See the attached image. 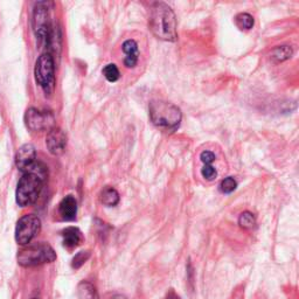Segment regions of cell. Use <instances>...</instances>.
Listing matches in <instances>:
<instances>
[{
  "instance_id": "cell-13",
  "label": "cell",
  "mask_w": 299,
  "mask_h": 299,
  "mask_svg": "<svg viewBox=\"0 0 299 299\" xmlns=\"http://www.w3.org/2000/svg\"><path fill=\"white\" fill-rule=\"evenodd\" d=\"M62 242L67 249H75L83 242L84 237L82 232L76 227H67L62 231Z\"/></svg>"
},
{
  "instance_id": "cell-10",
  "label": "cell",
  "mask_w": 299,
  "mask_h": 299,
  "mask_svg": "<svg viewBox=\"0 0 299 299\" xmlns=\"http://www.w3.org/2000/svg\"><path fill=\"white\" fill-rule=\"evenodd\" d=\"M36 162V151L32 144H25L15 155V165L20 172L27 171Z\"/></svg>"
},
{
  "instance_id": "cell-3",
  "label": "cell",
  "mask_w": 299,
  "mask_h": 299,
  "mask_svg": "<svg viewBox=\"0 0 299 299\" xmlns=\"http://www.w3.org/2000/svg\"><path fill=\"white\" fill-rule=\"evenodd\" d=\"M151 122L159 129L174 132L179 129L182 113L177 105L162 100H153L149 104Z\"/></svg>"
},
{
  "instance_id": "cell-23",
  "label": "cell",
  "mask_w": 299,
  "mask_h": 299,
  "mask_svg": "<svg viewBox=\"0 0 299 299\" xmlns=\"http://www.w3.org/2000/svg\"><path fill=\"white\" fill-rule=\"evenodd\" d=\"M200 159H201L203 165L204 164H213V162H215V154L212 151H203L200 154Z\"/></svg>"
},
{
  "instance_id": "cell-6",
  "label": "cell",
  "mask_w": 299,
  "mask_h": 299,
  "mask_svg": "<svg viewBox=\"0 0 299 299\" xmlns=\"http://www.w3.org/2000/svg\"><path fill=\"white\" fill-rule=\"evenodd\" d=\"M56 260V254L47 243L28 244L18 255V263L25 268L38 267L44 263H52Z\"/></svg>"
},
{
  "instance_id": "cell-24",
  "label": "cell",
  "mask_w": 299,
  "mask_h": 299,
  "mask_svg": "<svg viewBox=\"0 0 299 299\" xmlns=\"http://www.w3.org/2000/svg\"><path fill=\"white\" fill-rule=\"evenodd\" d=\"M111 299H128L125 296H123V294H114L113 297H111Z\"/></svg>"
},
{
  "instance_id": "cell-2",
  "label": "cell",
  "mask_w": 299,
  "mask_h": 299,
  "mask_svg": "<svg viewBox=\"0 0 299 299\" xmlns=\"http://www.w3.org/2000/svg\"><path fill=\"white\" fill-rule=\"evenodd\" d=\"M149 26L155 38L174 42L178 39V22L173 10L163 2L154 3L150 10Z\"/></svg>"
},
{
  "instance_id": "cell-11",
  "label": "cell",
  "mask_w": 299,
  "mask_h": 299,
  "mask_svg": "<svg viewBox=\"0 0 299 299\" xmlns=\"http://www.w3.org/2000/svg\"><path fill=\"white\" fill-rule=\"evenodd\" d=\"M59 214L64 221H74L77 214V201L73 195H67L59 204Z\"/></svg>"
},
{
  "instance_id": "cell-21",
  "label": "cell",
  "mask_w": 299,
  "mask_h": 299,
  "mask_svg": "<svg viewBox=\"0 0 299 299\" xmlns=\"http://www.w3.org/2000/svg\"><path fill=\"white\" fill-rule=\"evenodd\" d=\"M90 252L89 251H80L77 252L72 261V267L74 269H80L85 262L89 260Z\"/></svg>"
},
{
  "instance_id": "cell-12",
  "label": "cell",
  "mask_w": 299,
  "mask_h": 299,
  "mask_svg": "<svg viewBox=\"0 0 299 299\" xmlns=\"http://www.w3.org/2000/svg\"><path fill=\"white\" fill-rule=\"evenodd\" d=\"M123 52L125 53L124 64L126 68H134L138 63L139 60V48L138 43L133 39H129L124 41L122 44Z\"/></svg>"
},
{
  "instance_id": "cell-8",
  "label": "cell",
  "mask_w": 299,
  "mask_h": 299,
  "mask_svg": "<svg viewBox=\"0 0 299 299\" xmlns=\"http://www.w3.org/2000/svg\"><path fill=\"white\" fill-rule=\"evenodd\" d=\"M25 124L28 130L34 132L49 131L55 126V117L51 111H41L39 109L31 108L25 113Z\"/></svg>"
},
{
  "instance_id": "cell-14",
  "label": "cell",
  "mask_w": 299,
  "mask_h": 299,
  "mask_svg": "<svg viewBox=\"0 0 299 299\" xmlns=\"http://www.w3.org/2000/svg\"><path fill=\"white\" fill-rule=\"evenodd\" d=\"M100 201L105 207H114L120 202V193L113 187L106 186L100 193Z\"/></svg>"
},
{
  "instance_id": "cell-4",
  "label": "cell",
  "mask_w": 299,
  "mask_h": 299,
  "mask_svg": "<svg viewBox=\"0 0 299 299\" xmlns=\"http://www.w3.org/2000/svg\"><path fill=\"white\" fill-rule=\"evenodd\" d=\"M35 82L42 89L43 94L51 97L55 91V63L54 57L48 53H42L36 60L34 67Z\"/></svg>"
},
{
  "instance_id": "cell-19",
  "label": "cell",
  "mask_w": 299,
  "mask_h": 299,
  "mask_svg": "<svg viewBox=\"0 0 299 299\" xmlns=\"http://www.w3.org/2000/svg\"><path fill=\"white\" fill-rule=\"evenodd\" d=\"M239 224L243 229H251L256 224L255 215L250 212H243L239 218Z\"/></svg>"
},
{
  "instance_id": "cell-20",
  "label": "cell",
  "mask_w": 299,
  "mask_h": 299,
  "mask_svg": "<svg viewBox=\"0 0 299 299\" xmlns=\"http://www.w3.org/2000/svg\"><path fill=\"white\" fill-rule=\"evenodd\" d=\"M236 187H237V182L233 177L224 178L220 183V191L224 194L233 193V192L236 190Z\"/></svg>"
},
{
  "instance_id": "cell-18",
  "label": "cell",
  "mask_w": 299,
  "mask_h": 299,
  "mask_svg": "<svg viewBox=\"0 0 299 299\" xmlns=\"http://www.w3.org/2000/svg\"><path fill=\"white\" fill-rule=\"evenodd\" d=\"M102 73H103L105 79L108 80L109 82H111V83H113V82H117L121 77L120 69H118V67L114 63L106 64L105 67L103 68V71H102Z\"/></svg>"
},
{
  "instance_id": "cell-1",
  "label": "cell",
  "mask_w": 299,
  "mask_h": 299,
  "mask_svg": "<svg viewBox=\"0 0 299 299\" xmlns=\"http://www.w3.org/2000/svg\"><path fill=\"white\" fill-rule=\"evenodd\" d=\"M48 177L47 167L42 163L35 162L25 171L19 180L15 191V200L20 207H27L35 203L41 194Z\"/></svg>"
},
{
  "instance_id": "cell-17",
  "label": "cell",
  "mask_w": 299,
  "mask_h": 299,
  "mask_svg": "<svg viewBox=\"0 0 299 299\" xmlns=\"http://www.w3.org/2000/svg\"><path fill=\"white\" fill-rule=\"evenodd\" d=\"M235 25L240 30L249 31L251 30L255 25V20L254 16L249 13H239L235 16Z\"/></svg>"
},
{
  "instance_id": "cell-16",
  "label": "cell",
  "mask_w": 299,
  "mask_h": 299,
  "mask_svg": "<svg viewBox=\"0 0 299 299\" xmlns=\"http://www.w3.org/2000/svg\"><path fill=\"white\" fill-rule=\"evenodd\" d=\"M77 297L79 299H98L95 286L89 282H82L77 286Z\"/></svg>"
},
{
  "instance_id": "cell-22",
  "label": "cell",
  "mask_w": 299,
  "mask_h": 299,
  "mask_svg": "<svg viewBox=\"0 0 299 299\" xmlns=\"http://www.w3.org/2000/svg\"><path fill=\"white\" fill-rule=\"evenodd\" d=\"M201 175L206 179V180H214L216 178V175H218V172L214 169V166L212 165V164H204L203 167L201 169Z\"/></svg>"
},
{
  "instance_id": "cell-15",
  "label": "cell",
  "mask_w": 299,
  "mask_h": 299,
  "mask_svg": "<svg viewBox=\"0 0 299 299\" xmlns=\"http://www.w3.org/2000/svg\"><path fill=\"white\" fill-rule=\"evenodd\" d=\"M293 54V49L291 46H288V44H283V46H277L275 47L270 53V60L272 61L273 63H281L284 62V61L291 59Z\"/></svg>"
},
{
  "instance_id": "cell-9",
  "label": "cell",
  "mask_w": 299,
  "mask_h": 299,
  "mask_svg": "<svg viewBox=\"0 0 299 299\" xmlns=\"http://www.w3.org/2000/svg\"><path fill=\"white\" fill-rule=\"evenodd\" d=\"M46 146L49 153L59 157L62 155L67 147V136L62 129L54 126L48 131L46 137Z\"/></svg>"
},
{
  "instance_id": "cell-5",
  "label": "cell",
  "mask_w": 299,
  "mask_h": 299,
  "mask_svg": "<svg viewBox=\"0 0 299 299\" xmlns=\"http://www.w3.org/2000/svg\"><path fill=\"white\" fill-rule=\"evenodd\" d=\"M53 3L51 2H39L35 4L33 8V19L32 26L34 31L35 38L41 46H44L51 34L52 28L55 22L52 21V12Z\"/></svg>"
},
{
  "instance_id": "cell-7",
  "label": "cell",
  "mask_w": 299,
  "mask_h": 299,
  "mask_svg": "<svg viewBox=\"0 0 299 299\" xmlns=\"http://www.w3.org/2000/svg\"><path fill=\"white\" fill-rule=\"evenodd\" d=\"M41 231V220L34 214L24 215L15 227V241L20 245H28Z\"/></svg>"
},
{
  "instance_id": "cell-25",
  "label": "cell",
  "mask_w": 299,
  "mask_h": 299,
  "mask_svg": "<svg viewBox=\"0 0 299 299\" xmlns=\"http://www.w3.org/2000/svg\"><path fill=\"white\" fill-rule=\"evenodd\" d=\"M32 299H39V298H32Z\"/></svg>"
}]
</instances>
